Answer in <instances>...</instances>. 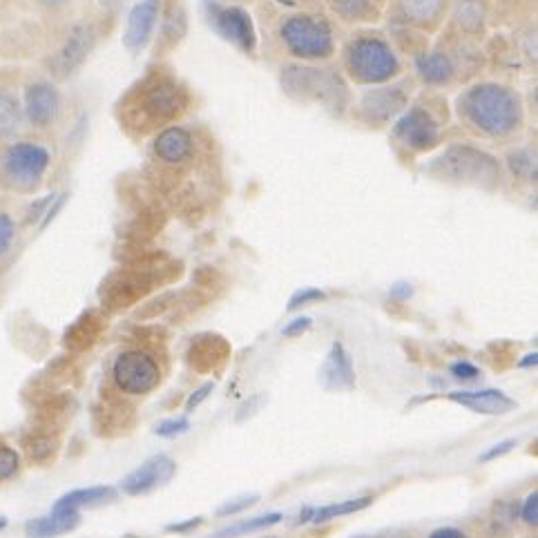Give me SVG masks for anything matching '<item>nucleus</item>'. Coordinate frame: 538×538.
<instances>
[{
  "mask_svg": "<svg viewBox=\"0 0 538 538\" xmlns=\"http://www.w3.org/2000/svg\"><path fill=\"white\" fill-rule=\"evenodd\" d=\"M458 112L469 128L487 137H507L521 128L523 121L518 94L496 83H483L467 90L460 96Z\"/></svg>",
  "mask_w": 538,
  "mask_h": 538,
  "instance_id": "f257e3e1",
  "label": "nucleus"
},
{
  "mask_svg": "<svg viewBox=\"0 0 538 538\" xmlns=\"http://www.w3.org/2000/svg\"><path fill=\"white\" fill-rule=\"evenodd\" d=\"M344 59H347L349 72L364 83L387 81L400 70V63L391 47L382 38L371 34L353 38L344 50Z\"/></svg>",
  "mask_w": 538,
  "mask_h": 538,
  "instance_id": "f03ea898",
  "label": "nucleus"
},
{
  "mask_svg": "<svg viewBox=\"0 0 538 538\" xmlns=\"http://www.w3.org/2000/svg\"><path fill=\"white\" fill-rule=\"evenodd\" d=\"M436 166L443 172V177L463 181V184L492 188L498 181V166L494 157H489L487 152L472 146L449 148L438 159Z\"/></svg>",
  "mask_w": 538,
  "mask_h": 538,
  "instance_id": "7ed1b4c3",
  "label": "nucleus"
},
{
  "mask_svg": "<svg viewBox=\"0 0 538 538\" xmlns=\"http://www.w3.org/2000/svg\"><path fill=\"white\" fill-rule=\"evenodd\" d=\"M282 41L295 56L304 59H322L333 52L329 25L313 16H288L282 23Z\"/></svg>",
  "mask_w": 538,
  "mask_h": 538,
  "instance_id": "20e7f679",
  "label": "nucleus"
},
{
  "mask_svg": "<svg viewBox=\"0 0 538 538\" xmlns=\"http://www.w3.org/2000/svg\"><path fill=\"white\" fill-rule=\"evenodd\" d=\"M112 378L117 387L130 396H143L161 382V369L157 360L146 351H126L114 360Z\"/></svg>",
  "mask_w": 538,
  "mask_h": 538,
  "instance_id": "39448f33",
  "label": "nucleus"
},
{
  "mask_svg": "<svg viewBox=\"0 0 538 538\" xmlns=\"http://www.w3.org/2000/svg\"><path fill=\"white\" fill-rule=\"evenodd\" d=\"M288 92H300L302 99H311L324 105H335L347 96V88L333 70L320 67H291L286 72Z\"/></svg>",
  "mask_w": 538,
  "mask_h": 538,
  "instance_id": "423d86ee",
  "label": "nucleus"
},
{
  "mask_svg": "<svg viewBox=\"0 0 538 538\" xmlns=\"http://www.w3.org/2000/svg\"><path fill=\"white\" fill-rule=\"evenodd\" d=\"M166 271H168V266L163 264L155 268V271H150V268H139V271H134V273L121 275L119 280L108 288V300L112 302V306H117V309H121V306H130L137 300H143L152 288H157V282L161 284V282L172 280L170 275H166Z\"/></svg>",
  "mask_w": 538,
  "mask_h": 538,
  "instance_id": "0eeeda50",
  "label": "nucleus"
},
{
  "mask_svg": "<svg viewBox=\"0 0 538 538\" xmlns=\"http://www.w3.org/2000/svg\"><path fill=\"white\" fill-rule=\"evenodd\" d=\"M438 121L422 105L407 110L396 123V137L411 150H429L438 141Z\"/></svg>",
  "mask_w": 538,
  "mask_h": 538,
  "instance_id": "6e6552de",
  "label": "nucleus"
},
{
  "mask_svg": "<svg viewBox=\"0 0 538 538\" xmlns=\"http://www.w3.org/2000/svg\"><path fill=\"white\" fill-rule=\"evenodd\" d=\"M210 9V25L222 34L228 41H233L237 47H242L246 52L255 50V30L244 9L239 7H222L213 5Z\"/></svg>",
  "mask_w": 538,
  "mask_h": 538,
  "instance_id": "1a4fd4ad",
  "label": "nucleus"
},
{
  "mask_svg": "<svg viewBox=\"0 0 538 538\" xmlns=\"http://www.w3.org/2000/svg\"><path fill=\"white\" fill-rule=\"evenodd\" d=\"M47 168V152L38 146H18L5 157V172L18 188H32Z\"/></svg>",
  "mask_w": 538,
  "mask_h": 538,
  "instance_id": "9d476101",
  "label": "nucleus"
},
{
  "mask_svg": "<svg viewBox=\"0 0 538 538\" xmlns=\"http://www.w3.org/2000/svg\"><path fill=\"white\" fill-rule=\"evenodd\" d=\"M230 353H233V349L222 335L201 333L197 338H192L186 351V362L197 373H215L228 362Z\"/></svg>",
  "mask_w": 538,
  "mask_h": 538,
  "instance_id": "9b49d317",
  "label": "nucleus"
},
{
  "mask_svg": "<svg viewBox=\"0 0 538 538\" xmlns=\"http://www.w3.org/2000/svg\"><path fill=\"white\" fill-rule=\"evenodd\" d=\"M175 472H177L175 460L163 454L152 456L141 467L134 469L132 474L123 478L121 489L130 496L148 494L152 492V489L166 485L168 480H172V476H175Z\"/></svg>",
  "mask_w": 538,
  "mask_h": 538,
  "instance_id": "f8f14e48",
  "label": "nucleus"
},
{
  "mask_svg": "<svg viewBox=\"0 0 538 538\" xmlns=\"http://www.w3.org/2000/svg\"><path fill=\"white\" fill-rule=\"evenodd\" d=\"M320 382L329 391H349L355 387V371L351 355L344 349L342 342H333L320 369Z\"/></svg>",
  "mask_w": 538,
  "mask_h": 538,
  "instance_id": "ddd939ff",
  "label": "nucleus"
},
{
  "mask_svg": "<svg viewBox=\"0 0 538 538\" xmlns=\"http://www.w3.org/2000/svg\"><path fill=\"white\" fill-rule=\"evenodd\" d=\"M409 88L407 81L391 85V88H380L364 94L360 110L367 114V119L373 121H389L396 117L405 105V90Z\"/></svg>",
  "mask_w": 538,
  "mask_h": 538,
  "instance_id": "4468645a",
  "label": "nucleus"
},
{
  "mask_svg": "<svg viewBox=\"0 0 538 538\" xmlns=\"http://www.w3.org/2000/svg\"><path fill=\"white\" fill-rule=\"evenodd\" d=\"M449 400L456 402V405L472 409L476 413H485V416H505V413L516 409V402L498 389L454 391V393H449Z\"/></svg>",
  "mask_w": 538,
  "mask_h": 538,
  "instance_id": "2eb2a0df",
  "label": "nucleus"
},
{
  "mask_svg": "<svg viewBox=\"0 0 538 538\" xmlns=\"http://www.w3.org/2000/svg\"><path fill=\"white\" fill-rule=\"evenodd\" d=\"M92 47V30L90 27H76V30H72V34L67 36V41L63 43V47L59 52H56V56L52 59V70L59 74V76H65L70 74L76 65H81L85 56H88Z\"/></svg>",
  "mask_w": 538,
  "mask_h": 538,
  "instance_id": "dca6fc26",
  "label": "nucleus"
},
{
  "mask_svg": "<svg viewBox=\"0 0 538 538\" xmlns=\"http://www.w3.org/2000/svg\"><path fill=\"white\" fill-rule=\"evenodd\" d=\"M157 16H159V0H143L141 5L132 9V14L128 18L126 38H123L130 50L137 52L146 47L152 30H155Z\"/></svg>",
  "mask_w": 538,
  "mask_h": 538,
  "instance_id": "f3484780",
  "label": "nucleus"
},
{
  "mask_svg": "<svg viewBox=\"0 0 538 538\" xmlns=\"http://www.w3.org/2000/svg\"><path fill=\"white\" fill-rule=\"evenodd\" d=\"M79 523H81L79 509H54L50 516L34 518V521L27 523L25 532L30 538H52L65 532H72Z\"/></svg>",
  "mask_w": 538,
  "mask_h": 538,
  "instance_id": "a211bd4d",
  "label": "nucleus"
},
{
  "mask_svg": "<svg viewBox=\"0 0 538 538\" xmlns=\"http://www.w3.org/2000/svg\"><path fill=\"white\" fill-rule=\"evenodd\" d=\"M190 150H192V139L184 128L163 130L155 143L157 157L166 163H181L190 157Z\"/></svg>",
  "mask_w": 538,
  "mask_h": 538,
  "instance_id": "6ab92c4d",
  "label": "nucleus"
},
{
  "mask_svg": "<svg viewBox=\"0 0 538 538\" xmlns=\"http://www.w3.org/2000/svg\"><path fill=\"white\" fill-rule=\"evenodd\" d=\"M445 0H396V12L405 23L425 25L438 21Z\"/></svg>",
  "mask_w": 538,
  "mask_h": 538,
  "instance_id": "aec40b11",
  "label": "nucleus"
},
{
  "mask_svg": "<svg viewBox=\"0 0 538 538\" xmlns=\"http://www.w3.org/2000/svg\"><path fill=\"white\" fill-rule=\"evenodd\" d=\"M371 503H373L371 496H362V498H351V501L326 505L322 509H304V514H300V521H297V523H306V521L326 523V521H333V518L362 512V509L369 507Z\"/></svg>",
  "mask_w": 538,
  "mask_h": 538,
  "instance_id": "412c9836",
  "label": "nucleus"
},
{
  "mask_svg": "<svg viewBox=\"0 0 538 538\" xmlns=\"http://www.w3.org/2000/svg\"><path fill=\"white\" fill-rule=\"evenodd\" d=\"M114 492L112 487H90V489H76V492L65 494L59 503L54 505V509H79V507H90V505H99V503H108L114 501Z\"/></svg>",
  "mask_w": 538,
  "mask_h": 538,
  "instance_id": "4be33fe9",
  "label": "nucleus"
},
{
  "mask_svg": "<svg viewBox=\"0 0 538 538\" xmlns=\"http://www.w3.org/2000/svg\"><path fill=\"white\" fill-rule=\"evenodd\" d=\"M518 518V501H496L489 509V534L492 536H505L514 530Z\"/></svg>",
  "mask_w": 538,
  "mask_h": 538,
  "instance_id": "5701e85b",
  "label": "nucleus"
},
{
  "mask_svg": "<svg viewBox=\"0 0 538 538\" xmlns=\"http://www.w3.org/2000/svg\"><path fill=\"white\" fill-rule=\"evenodd\" d=\"M420 74L431 83H447L454 76V65L443 52H434L420 61Z\"/></svg>",
  "mask_w": 538,
  "mask_h": 538,
  "instance_id": "b1692460",
  "label": "nucleus"
},
{
  "mask_svg": "<svg viewBox=\"0 0 538 538\" xmlns=\"http://www.w3.org/2000/svg\"><path fill=\"white\" fill-rule=\"evenodd\" d=\"M54 108H56V96L50 88H47V85H38V88H32V92H30L32 119L41 121V123L50 121L54 117Z\"/></svg>",
  "mask_w": 538,
  "mask_h": 538,
  "instance_id": "393cba45",
  "label": "nucleus"
},
{
  "mask_svg": "<svg viewBox=\"0 0 538 538\" xmlns=\"http://www.w3.org/2000/svg\"><path fill=\"white\" fill-rule=\"evenodd\" d=\"M282 521V514H266V516H255L251 518V521H244V523H237L233 527H226V530H219L215 536L210 538H235L239 534H246V532H257V530H266V527L271 525H277Z\"/></svg>",
  "mask_w": 538,
  "mask_h": 538,
  "instance_id": "a878e982",
  "label": "nucleus"
},
{
  "mask_svg": "<svg viewBox=\"0 0 538 538\" xmlns=\"http://www.w3.org/2000/svg\"><path fill=\"white\" fill-rule=\"evenodd\" d=\"M456 18H458V23L465 27V30L474 32V30H478L480 23H483L485 7H483V3H478V0H460L458 7H456Z\"/></svg>",
  "mask_w": 538,
  "mask_h": 538,
  "instance_id": "bb28decb",
  "label": "nucleus"
},
{
  "mask_svg": "<svg viewBox=\"0 0 538 538\" xmlns=\"http://www.w3.org/2000/svg\"><path fill=\"white\" fill-rule=\"evenodd\" d=\"M96 333H99V320L92 315L83 317L72 333V344H76V347H88V344L94 342Z\"/></svg>",
  "mask_w": 538,
  "mask_h": 538,
  "instance_id": "cd10ccee",
  "label": "nucleus"
},
{
  "mask_svg": "<svg viewBox=\"0 0 538 538\" xmlns=\"http://www.w3.org/2000/svg\"><path fill=\"white\" fill-rule=\"evenodd\" d=\"M509 166H512V170L516 172L518 177H527V175H532V172H536L534 157L525 150L512 152V155H509Z\"/></svg>",
  "mask_w": 538,
  "mask_h": 538,
  "instance_id": "c85d7f7f",
  "label": "nucleus"
},
{
  "mask_svg": "<svg viewBox=\"0 0 538 538\" xmlns=\"http://www.w3.org/2000/svg\"><path fill=\"white\" fill-rule=\"evenodd\" d=\"M18 465H21V458L14 449L0 447V483L7 478H12L18 472Z\"/></svg>",
  "mask_w": 538,
  "mask_h": 538,
  "instance_id": "c756f323",
  "label": "nucleus"
},
{
  "mask_svg": "<svg viewBox=\"0 0 538 538\" xmlns=\"http://www.w3.org/2000/svg\"><path fill=\"white\" fill-rule=\"evenodd\" d=\"M369 7V0H335V9L347 16V21H355V16H362Z\"/></svg>",
  "mask_w": 538,
  "mask_h": 538,
  "instance_id": "7c9ffc66",
  "label": "nucleus"
},
{
  "mask_svg": "<svg viewBox=\"0 0 538 538\" xmlns=\"http://www.w3.org/2000/svg\"><path fill=\"white\" fill-rule=\"evenodd\" d=\"M257 501H259L257 494L239 496V498H235V501H228V503H224L222 507H219L217 509V516H233V514H239V512H242V509L255 505Z\"/></svg>",
  "mask_w": 538,
  "mask_h": 538,
  "instance_id": "2f4dec72",
  "label": "nucleus"
},
{
  "mask_svg": "<svg viewBox=\"0 0 538 538\" xmlns=\"http://www.w3.org/2000/svg\"><path fill=\"white\" fill-rule=\"evenodd\" d=\"M320 300H324L322 291H317V288H304V291H297L291 297V302H288V311H295V309H300V306L320 302Z\"/></svg>",
  "mask_w": 538,
  "mask_h": 538,
  "instance_id": "473e14b6",
  "label": "nucleus"
},
{
  "mask_svg": "<svg viewBox=\"0 0 538 538\" xmlns=\"http://www.w3.org/2000/svg\"><path fill=\"white\" fill-rule=\"evenodd\" d=\"M188 429H190V422H188V418L166 420V422H161V425L157 427V436H161V438H172V436L186 434Z\"/></svg>",
  "mask_w": 538,
  "mask_h": 538,
  "instance_id": "72a5a7b5",
  "label": "nucleus"
},
{
  "mask_svg": "<svg viewBox=\"0 0 538 538\" xmlns=\"http://www.w3.org/2000/svg\"><path fill=\"white\" fill-rule=\"evenodd\" d=\"M14 242V224L7 215H0V255L9 251Z\"/></svg>",
  "mask_w": 538,
  "mask_h": 538,
  "instance_id": "f704fd0d",
  "label": "nucleus"
},
{
  "mask_svg": "<svg viewBox=\"0 0 538 538\" xmlns=\"http://www.w3.org/2000/svg\"><path fill=\"white\" fill-rule=\"evenodd\" d=\"M215 389V384L213 382H206L204 384V387H199L195 393H192V396L188 398V402H186V411L188 413H192V411H195L199 405H201V402H204L208 396H210V391H213Z\"/></svg>",
  "mask_w": 538,
  "mask_h": 538,
  "instance_id": "c9c22d12",
  "label": "nucleus"
},
{
  "mask_svg": "<svg viewBox=\"0 0 538 538\" xmlns=\"http://www.w3.org/2000/svg\"><path fill=\"white\" fill-rule=\"evenodd\" d=\"M523 521L527 525L536 527V521H538V494L536 492H532L530 496H527V501L523 505Z\"/></svg>",
  "mask_w": 538,
  "mask_h": 538,
  "instance_id": "e433bc0d",
  "label": "nucleus"
},
{
  "mask_svg": "<svg viewBox=\"0 0 538 538\" xmlns=\"http://www.w3.org/2000/svg\"><path fill=\"white\" fill-rule=\"evenodd\" d=\"M451 373H454V378L458 380H476L480 376L478 369L469 362H456L454 367H451Z\"/></svg>",
  "mask_w": 538,
  "mask_h": 538,
  "instance_id": "4c0bfd02",
  "label": "nucleus"
},
{
  "mask_svg": "<svg viewBox=\"0 0 538 538\" xmlns=\"http://www.w3.org/2000/svg\"><path fill=\"white\" fill-rule=\"evenodd\" d=\"M309 329H311V317H297V320L288 324L282 333L286 335V338H295V335H302Z\"/></svg>",
  "mask_w": 538,
  "mask_h": 538,
  "instance_id": "58836bf2",
  "label": "nucleus"
},
{
  "mask_svg": "<svg viewBox=\"0 0 538 538\" xmlns=\"http://www.w3.org/2000/svg\"><path fill=\"white\" fill-rule=\"evenodd\" d=\"M516 447V440H505V443L501 445H496L494 449H489L487 454L480 456V463H489V460H494L498 456H503V454H509V451H512Z\"/></svg>",
  "mask_w": 538,
  "mask_h": 538,
  "instance_id": "ea45409f",
  "label": "nucleus"
},
{
  "mask_svg": "<svg viewBox=\"0 0 538 538\" xmlns=\"http://www.w3.org/2000/svg\"><path fill=\"white\" fill-rule=\"evenodd\" d=\"M391 300H396V302H405V300H409V297L413 295V288H411V284H407V282H400V284H396V286H391Z\"/></svg>",
  "mask_w": 538,
  "mask_h": 538,
  "instance_id": "a19ab883",
  "label": "nucleus"
},
{
  "mask_svg": "<svg viewBox=\"0 0 538 538\" xmlns=\"http://www.w3.org/2000/svg\"><path fill=\"white\" fill-rule=\"evenodd\" d=\"M262 402H264V396H255V398L248 400L246 405H242V409H239V413H237V420L242 422V420H246V416H253V413H255L253 409H255L257 405H262Z\"/></svg>",
  "mask_w": 538,
  "mask_h": 538,
  "instance_id": "79ce46f5",
  "label": "nucleus"
},
{
  "mask_svg": "<svg viewBox=\"0 0 538 538\" xmlns=\"http://www.w3.org/2000/svg\"><path fill=\"white\" fill-rule=\"evenodd\" d=\"M429 538H467L465 532L456 530V527H440V530L431 532Z\"/></svg>",
  "mask_w": 538,
  "mask_h": 538,
  "instance_id": "37998d69",
  "label": "nucleus"
},
{
  "mask_svg": "<svg viewBox=\"0 0 538 538\" xmlns=\"http://www.w3.org/2000/svg\"><path fill=\"white\" fill-rule=\"evenodd\" d=\"M201 523V518H192V521H188V523H181V525H168V532H188V530H192V527H197Z\"/></svg>",
  "mask_w": 538,
  "mask_h": 538,
  "instance_id": "c03bdc74",
  "label": "nucleus"
},
{
  "mask_svg": "<svg viewBox=\"0 0 538 538\" xmlns=\"http://www.w3.org/2000/svg\"><path fill=\"white\" fill-rule=\"evenodd\" d=\"M532 364H534V367H536V353H530V355H527V360L518 362V367H532Z\"/></svg>",
  "mask_w": 538,
  "mask_h": 538,
  "instance_id": "a18cd8bd",
  "label": "nucleus"
},
{
  "mask_svg": "<svg viewBox=\"0 0 538 538\" xmlns=\"http://www.w3.org/2000/svg\"><path fill=\"white\" fill-rule=\"evenodd\" d=\"M387 538H409L407 534H389Z\"/></svg>",
  "mask_w": 538,
  "mask_h": 538,
  "instance_id": "49530a36",
  "label": "nucleus"
},
{
  "mask_svg": "<svg viewBox=\"0 0 538 538\" xmlns=\"http://www.w3.org/2000/svg\"><path fill=\"white\" fill-rule=\"evenodd\" d=\"M5 525H7V518H5V516H0V530H3Z\"/></svg>",
  "mask_w": 538,
  "mask_h": 538,
  "instance_id": "de8ad7c7",
  "label": "nucleus"
},
{
  "mask_svg": "<svg viewBox=\"0 0 538 538\" xmlns=\"http://www.w3.org/2000/svg\"><path fill=\"white\" fill-rule=\"evenodd\" d=\"M103 3H108V5H114V3H119V0H103Z\"/></svg>",
  "mask_w": 538,
  "mask_h": 538,
  "instance_id": "09e8293b",
  "label": "nucleus"
}]
</instances>
